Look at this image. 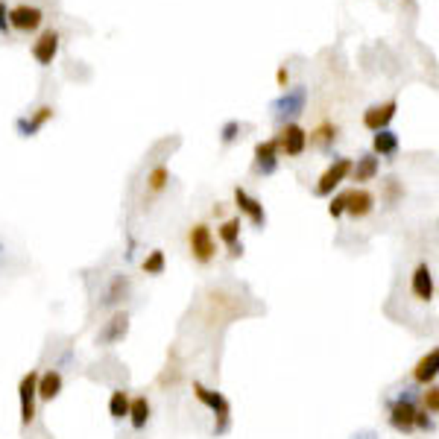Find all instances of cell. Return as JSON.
Instances as JSON below:
<instances>
[{
  "instance_id": "obj_1",
  "label": "cell",
  "mask_w": 439,
  "mask_h": 439,
  "mask_svg": "<svg viewBox=\"0 0 439 439\" xmlns=\"http://www.w3.org/2000/svg\"><path fill=\"white\" fill-rule=\"evenodd\" d=\"M308 106V88L305 85H293V88H285L281 97L270 103L273 109V118L281 120V123H293V118H299Z\"/></svg>"
},
{
  "instance_id": "obj_2",
  "label": "cell",
  "mask_w": 439,
  "mask_h": 439,
  "mask_svg": "<svg viewBox=\"0 0 439 439\" xmlns=\"http://www.w3.org/2000/svg\"><path fill=\"white\" fill-rule=\"evenodd\" d=\"M193 395H196V401L205 404L214 416H220V424L214 428V433H225V431H229V422H232V404H229V399H225L223 392H217V390H208L205 384H200V381H193Z\"/></svg>"
},
{
  "instance_id": "obj_3",
  "label": "cell",
  "mask_w": 439,
  "mask_h": 439,
  "mask_svg": "<svg viewBox=\"0 0 439 439\" xmlns=\"http://www.w3.org/2000/svg\"><path fill=\"white\" fill-rule=\"evenodd\" d=\"M416 392L413 390H401V395L395 401H390V424L399 433L413 431V419H416Z\"/></svg>"
},
{
  "instance_id": "obj_4",
  "label": "cell",
  "mask_w": 439,
  "mask_h": 439,
  "mask_svg": "<svg viewBox=\"0 0 439 439\" xmlns=\"http://www.w3.org/2000/svg\"><path fill=\"white\" fill-rule=\"evenodd\" d=\"M349 173H351V159H346V155H337V159L328 164V170H325V173L319 176L314 193H317V196H331V193L349 179Z\"/></svg>"
},
{
  "instance_id": "obj_5",
  "label": "cell",
  "mask_w": 439,
  "mask_h": 439,
  "mask_svg": "<svg viewBox=\"0 0 439 439\" xmlns=\"http://www.w3.org/2000/svg\"><path fill=\"white\" fill-rule=\"evenodd\" d=\"M188 246H191L193 261H200V264H208V261L217 255L214 234H211V229H208L205 223H196L193 229L188 232Z\"/></svg>"
},
{
  "instance_id": "obj_6",
  "label": "cell",
  "mask_w": 439,
  "mask_h": 439,
  "mask_svg": "<svg viewBox=\"0 0 439 439\" xmlns=\"http://www.w3.org/2000/svg\"><path fill=\"white\" fill-rule=\"evenodd\" d=\"M308 132L302 129L299 123H285L281 126V132L276 135V144H278V155H290V159H296V155H302L308 150Z\"/></svg>"
},
{
  "instance_id": "obj_7",
  "label": "cell",
  "mask_w": 439,
  "mask_h": 439,
  "mask_svg": "<svg viewBox=\"0 0 439 439\" xmlns=\"http://www.w3.org/2000/svg\"><path fill=\"white\" fill-rule=\"evenodd\" d=\"M38 372L30 369L24 378H21V384H18V399H21V424L24 428H30L33 419H35V401H38Z\"/></svg>"
},
{
  "instance_id": "obj_8",
  "label": "cell",
  "mask_w": 439,
  "mask_h": 439,
  "mask_svg": "<svg viewBox=\"0 0 439 439\" xmlns=\"http://www.w3.org/2000/svg\"><path fill=\"white\" fill-rule=\"evenodd\" d=\"M41 24H45V12H41L38 6H30V3L9 6V30H18V33H35Z\"/></svg>"
},
{
  "instance_id": "obj_9",
  "label": "cell",
  "mask_w": 439,
  "mask_h": 439,
  "mask_svg": "<svg viewBox=\"0 0 439 439\" xmlns=\"http://www.w3.org/2000/svg\"><path fill=\"white\" fill-rule=\"evenodd\" d=\"M59 47H62V35L59 30H45L35 41H33V59L41 65V67H47L53 65V59L59 56Z\"/></svg>"
},
{
  "instance_id": "obj_10",
  "label": "cell",
  "mask_w": 439,
  "mask_h": 439,
  "mask_svg": "<svg viewBox=\"0 0 439 439\" xmlns=\"http://www.w3.org/2000/svg\"><path fill=\"white\" fill-rule=\"evenodd\" d=\"M395 111H399V103L387 100V103H375L363 111V126L369 132H381V129H390V123L395 120Z\"/></svg>"
},
{
  "instance_id": "obj_11",
  "label": "cell",
  "mask_w": 439,
  "mask_h": 439,
  "mask_svg": "<svg viewBox=\"0 0 439 439\" xmlns=\"http://www.w3.org/2000/svg\"><path fill=\"white\" fill-rule=\"evenodd\" d=\"M343 196H346V214H349V217L363 220V217H369L372 211H375V193H372V191H366V188H349V191H343Z\"/></svg>"
},
{
  "instance_id": "obj_12",
  "label": "cell",
  "mask_w": 439,
  "mask_h": 439,
  "mask_svg": "<svg viewBox=\"0 0 439 439\" xmlns=\"http://www.w3.org/2000/svg\"><path fill=\"white\" fill-rule=\"evenodd\" d=\"M276 170H278V144H276V138L258 141V144H255V173H258V176H273Z\"/></svg>"
},
{
  "instance_id": "obj_13",
  "label": "cell",
  "mask_w": 439,
  "mask_h": 439,
  "mask_svg": "<svg viewBox=\"0 0 439 439\" xmlns=\"http://www.w3.org/2000/svg\"><path fill=\"white\" fill-rule=\"evenodd\" d=\"M234 205H237L240 214H246V217H249V223L255 225V229H264V225H266V211H264L261 200L249 196V191L234 188Z\"/></svg>"
},
{
  "instance_id": "obj_14",
  "label": "cell",
  "mask_w": 439,
  "mask_h": 439,
  "mask_svg": "<svg viewBox=\"0 0 439 439\" xmlns=\"http://www.w3.org/2000/svg\"><path fill=\"white\" fill-rule=\"evenodd\" d=\"M53 118H56V109L53 106H41V109L33 111L30 118H18L15 129L21 132V138H35L41 132V126H45L47 120H53Z\"/></svg>"
},
{
  "instance_id": "obj_15",
  "label": "cell",
  "mask_w": 439,
  "mask_h": 439,
  "mask_svg": "<svg viewBox=\"0 0 439 439\" xmlns=\"http://www.w3.org/2000/svg\"><path fill=\"white\" fill-rule=\"evenodd\" d=\"M410 293H413L419 302H431L433 299V273H431L428 264H419L413 270V278H410Z\"/></svg>"
},
{
  "instance_id": "obj_16",
  "label": "cell",
  "mask_w": 439,
  "mask_h": 439,
  "mask_svg": "<svg viewBox=\"0 0 439 439\" xmlns=\"http://www.w3.org/2000/svg\"><path fill=\"white\" fill-rule=\"evenodd\" d=\"M126 331H129V314H126V310H118V314L106 322V328L97 334V343H103V346L118 343V340L126 337Z\"/></svg>"
},
{
  "instance_id": "obj_17",
  "label": "cell",
  "mask_w": 439,
  "mask_h": 439,
  "mask_svg": "<svg viewBox=\"0 0 439 439\" xmlns=\"http://www.w3.org/2000/svg\"><path fill=\"white\" fill-rule=\"evenodd\" d=\"M240 229H244V225H240V217H232V220H225L220 229H217V234H220V240L225 246H229V255L232 258H240V255H244V244H240Z\"/></svg>"
},
{
  "instance_id": "obj_18",
  "label": "cell",
  "mask_w": 439,
  "mask_h": 439,
  "mask_svg": "<svg viewBox=\"0 0 439 439\" xmlns=\"http://www.w3.org/2000/svg\"><path fill=\"white\" fill-rule=\"evenodd\" d=\"M62 384H65V378H62V372H59V369L38 372V384H35L38 399H41V401H53L56 395L62 392Z\"/></svg>"
},
{
  "instance_id": "obj_19",
  "label": "cell",
  "mask_w": 439,
  "mask_h": 439,
  "mask_svg": "<svg viewBox=\"0 0 439 439\" xmlns=\"http://www.w3.org/2000/svg\"><path fill=\"white\" fill-rule=\"evenodd\" d=\"M378 170H381V161H378V155H372V152H366V155H360L358 161H351V179L355 182H372L375 176H378Z\"/></svg>"
},
{
  "instance_id": "obj_20",
  "label": "cell",
  "mask_w": 439,
  "mask_h": 439,
  "mask_svg": "<svg viewBox=\"0 0 439 439\" xmlns=\"http://www.w3.org/2000/svg\"><path fill=\"white\" fill-rule=\"evenodd\" d=\"M401 141L392 129H381L372 135V155H381V159H392L395 152H399Z\"/></svg>"
},
{
  "instance_id": "obj_21",
  "label": "cell",
  "mask_w": 439,
  "mask_h": 439,
  "mask_svg": "<svg viewBox=\"0 0 439 439\" xmlns=\"http://www.w3.org/2000/svg\"><path fill=\"white\" fill-rule=\"evenodd\" d=\"M436 372H439V349H431L428 355H424V358L416 363L413 381H416V384H433Z\"/></svg>"
},
{
  "instance_id": "obj_22",
  "label": "cell",
  "mask_w": 439,
  "mask_h": 439,
  "mask_svg": "<svg viewBox=\"0 0 439 439\" xmlns=\"http://www.w3.org/2000/svg\"><path fill=\"white\" fill-rule=\"evenodd\" d=\"M129 424L135 431H144L147 428V422H150V401H147V395H135V399L129 401Z\"/></svg>"
},
{
  "instance_id": "obj_23",
  "label": "cell",
  "mask_w": 439,
  "mask_h": 439,
  "mask_svg": "<svg viewBox=\"0 0 439 439\" xmlns=\"http://www.w3.org/2000/svg\"><path fill=\"white\" fill-rule=\"evenodd\" d=\"M129 392L126 390H111V395H109V413H111V419L115 422H123L126 416H129Z\"/></svg>"
},
{
  "instance_id": "obj_24",
  "label": "cell",
  "mask_w": 439,
  "mask_h": 439,
  "mask_svg": "<svg viewBox=\"0 0 439 439\" xmlns=\"http://www.w3.org/2000/svg\"><path fill=\"white\" fill-rule=\"evenodd\" d=\"M164 252L161 249H152L150 255H147V258H144V264H141V270H144L147 276H161L164 273Z\"/></svg>"
},
{
  "instance_id": "obj_25",
  "label": "cell",
  "mask_w": 439,
  "mask_h": 439,
  "mask_svg": "<svg viewBox=\"0 0 439 439\" xmlns=\"http://www.w3.org/2000/svg\"><path fill=\"white\" fill-rule=\"evenodd\" d=\"M129 290V281H126L123 276H115L111 278V285H109V290H106V296H103V305H115V302H120V296Z\"/></svg>"
},
{
  "instance_id": "obj_26",
  "label": "cell",
  "mask_w": 439,
  "mask_h": 439,
  "mask_svg": "<svg viewBox=\"0 0 439 439\" xmlns=\"http://www.w3.org/2000/svg\"><path fill=\"white\" fill-rule=\"evenodd\" d=\"M310 138H314L317 144H322V147H331V141H337V126L334 123H322Z\"/></svg>"
},
{
  "instance_id": "obj_27",
  "label": "cell",
  "mask_w": 439,
  "mask_h": 439,
  "mask_svg": "<svg viewBox=\"0 0 439 439\" xmlns=\"http://www.w3.org/2000/svg\"><path fill=\"white\" fill-rule=\"evenodd\" d=\"M240 129H244V126H240V120H225L223 129H220V141H223V144H234L237 135H240Z\"/></svg>"
},
{
  "instance_id": "obj_28",
  "label": "cell",
  "mask_w": 439,
  "mask_h": 439,
  "mask_svg": "<svg viewBox=\"0 0 439 439\" xmlns=\"http://www.w3.org/2000/svg\"><path fill=\"white\" fill-rule=\"evenodd\" d=\"M164 188H167V167H155L152 173H150V191L159 193Z\"/></svg>"
},
{
  "instance_id": "obj_29",
  "label": "cell",
  "mask_w": 439,
  "mask_h": 439,
  "mask_svg": "<svg viewBox=\"0 0 439 439\" xmlns=\"http://www.w3.org/2000/svg\"><path fill=\"white\" fill-rule=\"evenodd\" d=\"M328 214H331L334 220L346 214V196H343V193H337V196H334V200L328 202Z\"/></svg>"
},
{
  "instance_id": "obj_30",
  "label": "cell",
  "mask_w": 439,
  "mask_h": 439,
  "mask_svg": "<svg viewBox=\"0 0 439 439\" xmlns=\"http://www.w3.org/2000/svg\"><path fill=\"white\" fill-rule=\"evenodd\" d=\"M413 428H419V431H433V419H431V413H428V410H416Z\"/></svg>"
},
{
  "instance_id": "obj_31",
  "label": "cell",
  "mask_w": 439,
  "mask_h": 439,
  "mask_svg": "<svg viewBox=\"0 0 439 439\" xmlns=\"http://www.w3.org/2000/svg\"><path fill=\"white\" fill-rule=\"evenodd\" d=\"M424 410L433 416L439 410V390L436 387H428V392H424Z\"/></svg>"
},
{
  "instance_id": "obj_32",
  "label": "cell",
  "mask_w": 439,
  "mask_h": 439,
  "mask_svg": "<svg viewBox=\"0 0 439 439\" xmlns=\"http://www.w3.org/2000/svg\"><path fill=\"white\" fill-rule=\"evenodd\" d=\"M9 33V6H6V0H0V35H6Z\"/></svg>"
},
{
  "instance_id": "obj_33",
  "label": "cell",
  "mask_w": 439,
  "mask_h": 439,
  "mask_svg": "<svg viewBox=\"0 0 439 439\" xmlns=\"http://www.w3.org/2000/svg\"><path fill=\"white\" fill-rule=\"evenodd\" d=\"M287 82H290V70H287V65H281V67H278V88L285 91Z\"/></svg>"
}]
</instances>
